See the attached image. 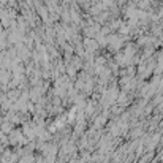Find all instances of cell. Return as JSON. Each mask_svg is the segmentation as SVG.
Segmentation results:
<instances>
[{
	"label": "cell",
	"mask_w": 163,
	"mask_h": 163,
	"mask_svg": "<svg viewBox=\"0 0 163 163\" xmlns=\"http://www.w3.org/2000/svg\"><path fill=\"white\" fill-rule=\"evenodd\" d=\"M19 139H21V133H19V132H13V133H11V142H17Z\"/></svg>",
	"instance_id": "1"
}]
</instances>
